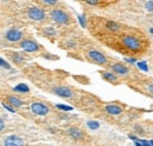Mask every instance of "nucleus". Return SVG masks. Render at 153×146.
Instances as JSON below:
<instances>
[{"label":"nucleus","mask_w":153,"mask_h":146,"mask_svg":"<svg viewBox=\"0 0 153 146\" xmlns=\"http://www.w3.org/2000/svg\"><path fill=\"white\" fill-rule=\"evenodd\" d=\"M120 44L121 46L127 50L128 52H132V53H138L140 52L141 47H143V44L140 41V39L134 34H124V36H120Z\"/></svg>","instance_id":"1"},{"label":"nucleus","mask_w":153,"mask_h":146,"mask_svg":"<svg viewBox=\"0 0 153 146\" xmlns=\"http://www.w3.org/2000/svg\"><path fill=\"white\" fill-rule=\"evenodd\" d=\"M2 38L8 41V42H12V44H17V42H20L21 40H24V32L18 28V27H10L7 28L4 34H2Z\"/></svg>","instance_id":"2"},{"label":"nucleus","mask_w":153,"mask_h":146,"mask_svg":"<svg viewBox=\"0 0 153 146\" xmlns=\"http://www.w3.org/2000/svg\"><path fill=\"white\" fill-rule=\"evenodd\" d=\"M50 17L54 22H57L59 25H67L71 21L70 14L61 8H53L50 12Z\"/></svg>","instance_id":"3"},{"label":"nucleus","mask_w":153,"mask_h":146,"mask_svg":"<svg viewBox=\"0 0 153 146\" xmlns=\"http://www.w3.org/2000/svg\"><path fill=\"white\" fill-rule=\"evenodd\" d=\"M87 59L92 63H94L97 65L100 66H106L108 64V59L107 57L102 52L98 51V50H91L87 52Z\"/></svg>","instance_id":"4"},{"label":"nucleus","mask_w":153,"mask_h":146,"mask_svg":"<svg viewBox=\"0 0 153 146\" xmlns=\"http://www.w3.org/2000/svg\"><path fill=\"white\" fill-rule=\"evenodd\" d=\"M27 17L33 21H44L46 19V12L44 8L39 6H31L26 11Z\"/></svg>","instance_id":"5"},{"label":"nucleus","mask_w":153,"mask_h":146,"mask_svg":"<svg viewBox=\"0 0 153 146\" xmlns=\"http://www.w3.org/2000/svg\"><path fill=\"white\" fill-rule=\"evenodd\" d=\"M19 47L22 48L25 52H28V53H36L40 51L41 46L39 45L37 41L32 40V39H24L19 42Z\"/></svg>","instance_id":"6"},{"label":"nucleus","mask_w":153,"mask_h":146,"mask_svg":"<svg viewBox=\"0 0 153 146\" xmlns=\"http://www.w3.org/2000/svg\"><path fill=\"white\" fill-rule=\"evenodd\" d=\"M2 146H25V139L18 134H10L2 139Z\"/></svg>","instance_id":"7"},{"label":"nucleus","mask_w":153,"mask_h":146,"mask_svg":"<svg viewBox=\"0 0 153 146\" xmlns=\"http://www.w3.org/2000/svg\"><path fill=\"white\" fill-rule=\"evenodd\" d=\"M31 111L33 114L39 115V117H45L50 113V109L47 105H45L41 101H33L31 104Z\"/></svg>","instance_id":"8"},{"label":"nucleus","mask_w":153,"mask_h":146,"mask_svg":"<svg viewBox=\"0 0 153 146\" xmlns=\"http://www.w3.org/2000/svg\"><path fill=\"white\" fill-rule=\"evenodd\" d=\"M52 92L58 95V97H60V98H65V99H70V98H73V95H74V92L72 91L70 87H67V86H56Z\"/></svg>","instance_id":"9"},{"label":"nucleus","mask_w":153,"mask_h":146,"mask_svg":"<svg viewBox=\"0 0 153 146\" xmlns=\"http://www.w3.org/2000/svg\"><path fill=\"white\" fill-rule=\"evenodd\" d=\"M5 54L7 55V58L16 65H21L25 63L26 60V57L24 53H20V52H16V51H6Z\"/></svg>","instance_id":"10"},{"label":"nucleus","mask_w":153,"mask_h":146,"mask_svg":"<svg viewBox=\"0 0 153 146\" xmlns=\"http://www.w3.org/2000/svg\"><path fill=\"white\" fill-rule=\"evenodd\" d=\"M4 103H6L7 105H10L13 109H20V107H22L25 105V101L21 98H19L18 95H14V94L7 95L6 97V101H4Z\"/></svg>","instance_id":"11"},{"label":"nucleus","mask_w":153,"mask_h":146,"mask_svg":"<svg viewBox=\"0 0 153 146\" xmlns=\"http://www.w3.org/2000/svg\"><path fill=\"white\" fill-rule=\"evenodd\" d=\"M110 67H111V70L113 71L114 74H119V75H127V74L130 73V69H128L126 65L121 64V63H113V64H111V65H110Z\"/></svg>","instance_id":"12"},{"label":"nucleus","mask_w":153,"mask_h":146,"mask_svg":"<svg viewBox=\"0 0 153 146\" xmlns=\"http://www.w3.org/2000/svg\"><path fill=\"white\" fill-rule=\"evenodd\" d=\"M67 133H68V136H70L71 138H73V139H76V140H81V139L84 138L82 131L76 127L68 128V130H67Z\"/></svg>","instance_id":"13"},{"label":"nucleus","mask_w":153,"mask_h":146,"mask_svg":"<svg viewBox=\"0 0 153 146\" xmlns=\"http://www.w3.org/2000/svg\"><path fill=\"white\" fill-rule=\"evenodd\" d=\"M105 111L108 114H112V115H119V114L123 113V109L119 105H115V104H111V105L105 106Z\"/></svg>","instance_id":"14"},{"label":"nucleus","mask_w":153,"mask_h":146,"mask_svg":"<svg viewBox=\"0 0 153 146\" xmlns=\"http://www.w3.org/2000/svg\"><path fill=\"white\" fill-rule=\"evenodd\" d=\"M105 27H106L110 32H113V33L120 31V28H121L120 24H118V22H115V21H112V20H107V21L105 22Z\"/></svg>","instance_id":"15"},{"label":"nucleus","mask_w":153,"mask_h":146,"mask_svg":"<svg viewBox=\"0 0 153 146\" xmlns=\"http://www.w3.org/2000/svg\"><path fill=\"white\" fill-rule=\"evenodd\" d=\"M101 77L106 81H108V83H117L118 81L117 74H114V73L111 72V71H104V72H101Z\"/></svg>","instance_id":"16"},{"label":"nucleus","mask_w":153,"mask_h":146,"mask_svg":"<svg viewBox=\"0 0 153 146\" xmlns=\"http://www.w3.org/2000/svg\"><path fill=\"white\" fill-rule=\"evenodd\" d=\"M42 33L46 36H57V31L54 27L52 26H47V27H44L42 28Z\"/></svg>","instance_id":"17"},{"label":"nucleus","mask_w":153,"mask_h":146,"mask_svg":"<svg viewBox=\"0 0 153 146\" xmlns=\"http://www.w3.org/2000/svg\"><path fill=\"white\" fill-rule=\"evenodd\" d=\"M14 92H18V93H28L30 92V89L26 84H18L14 89H13Z\"/></svg>","instance_id":"18"},{"label":"nucleus","mask_w":153,"mask_h":146,"mask_svg":"<svg viewBox=\"0 0 153 146\" xmlns=\"http://www.w3.org/2000/svg\"><path fill=\"white\" fill-rule=\"evenodd\" d=\"M0 67L1 69H5V70H11V65H10V63H7L5 59H2V58H0Z\"/></svg>","instance_id":"19"},{"label":"nucleus","mask_w":153,"mask_h":146,"mask_svg":"<svg viewBox=\"0 0 153 146\" xmlns=\"http://www.w3.org/2000/svg\"><path fill=\"white\" fill-rule=\"evenodd\" d=\"M87 126L91 128V130H97V128H99V123L98 121H88L87 123Z\"/></svg>","instance_id":"20"},{"label":"nucleus","mask_w":153,"mask_h":146,"mask_svg":"<svg viewBox=\"0 0 153 146\" xmlns=\"http://www.w3.org/2000/svg\"><path fill=\"white\" fill-rule=\"evenodd\" d=\"M145 7H146L147 11L153 12V1H146L145 2Z\"/></svg>","instance_id":"21"},{"label":"nucleus","mask_w":153,"mask_h":146,"mask_svg":"<svg viewBox=\"0 0 153 146\" xmlns=\"http://www.w3.org/2000/svg\"><path fill=\"white\" fill-rule=\"evenodd\" d=\"M66 46L68 47V48H74L76 46V41H73V40H68V41H66Z\"/></svg>","instance_id":"22"},{"label":"nucleus","mask_w":153,"mask_h":146,"mask_svg":"<svg viewBox=\"0 0 153 146\" xmlns=\"http://www.w3.org/2000/svg\"><path fill=\"white\" fill-rule=\"evenodd\" d=\"M41 4H44V5H52V6H54V5H57L58 1L56 0H52V1H50V0H45V1H41Z\"/></svg>","instance_id":"23"},{"label":"nucleus","mask_w":153,"mask_h":146,"mask_svg":"<svg viewBox=\"0 0 153 146\" xmlns=\"http://www.w3.org/2000/svg\"><path fill=\"white\" fill-rule=\"evenodd\" d=\"M58 109L62 110V111H72L71 106H66V105H57Z\"/></svg>","instance_id":"24"},{"label":"nucleus","mask_w":153,"mask_h":146,"mask_svg":"<svg viewBox=\"0 0 153 146\" xmlns=\"http://www.w3.org/2000/svg\"><path fill=\"white\" fill-rule=\"evenodd\" d=\"M138 66H139V69H141V70H144V71H147V70H149V69H147V66H146V63H145V61L139 63V64H138Z\"/></svg>","instance_id":"25"},{"label":"nucleus","mask_w":153,"mask_h":146,"mask_svg":"<svg viewBox=\"0 0 153 146\" xmlns=\"http://www.w3.org/2000/svg\"><path fill=\"white\" fill-rule=\"evenodd\" d=\"M2 106H4V107H5V109H6V110H8V111H10L11 113H14V112H16V111H14V109H13V107H11L10 105H7L6 103H2Z\"/></svg>","instance_id":"26"},{"label":"nucleus","mask_w":153,"mask_h":146,"mask_svg":"<svg viewBox=\"0 0 153 146\" xmlns=\"http://www.w3.org/2000/svg\"><path fill=\"white\" fill-rule=\"evenodd\" d=\"M86 4H87V5L96 6V5H99V4H100V1H96V0H88V1H86Z\"/></svg>","instance_id":"27"},{"label":"nucleus","mask_w":153,"mask_h":146,"mask_svg":"<svg viewBox=\"0 0 153 146\" xmlns=\"http://www.w3.org/2000/svg\"><path fill=\"white\" fill-rule=\"evenodd\" d=\"M5 130V121L2 118H0V132H2Z\"/></svg>","instance_id":"28"},{"label":"nucleus","mask_w":153,"mask_h":146,"mask_svg":"<svg viewBox=\"0 0 153 146\" xmlns=\"http://www.w3.org/2000/svg\"><path fill=\"white\" fill-rule=\"evenodd\" d=\"M147 89H149V91H150V92H151V93L153 94V84H151V85H149V87H147Z\"/></svg>","instance_id":"29"},{"label":"nucleus","mask_w":153,"mask_h":146,"mask_svg":"<svg viewBox=\"0 0 153 146\" xmlns=\"http://www.w3.org/2000/svg\"><path fill=\"white\" fill-rule=\"evenodd\" d=\"M150 145H152V146H153V140H151V142H150Z\"/></svg>","instance_id":"30"},{"label":"nucleus","mask_w":153,"mask_h":146,"mask_svg":"<svg viewBox=\"0 0 153 146\" xmlns=\"http://www.w3.org/2000/svg\"><path fill=\"white\" fill-rule=\"evenodd\" d=\"M151 33H152V34H153V28H152V30H151Z\"/></svg>","instance_id":"31"}]
</instances>
